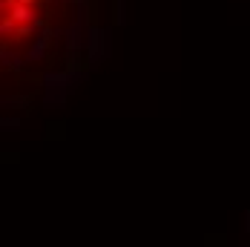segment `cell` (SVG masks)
<instances>
[{
	"mask_svg": "<svg viewBox=\"0 0 250 247\" xmlns=\"http://www.w3.org/2000/svg\"><path fill=\"white\" fill-rule=\"evenodd\" d=\"M18 3H26V6H35V0H18Z\"/></svg>",
	"mask_w": 250,
	"mask_h": 247,
	"instance_id": "obj_4",
	"label": "cell"
},
{
	"mask_svg": "<svg viewBox=\"0 0 250 247\" xmlns=\"http://www.w3.org/2000/svg\"><path fill=\"white\" fill-rule=\"evenodd\" d=\"M0 126H18V121H0Z\"/></svg>",
	"mask_w": 250,
	"mask_h": 247,
	"instance_id": "obj_3",
	"label": "cell"
},
{
	"mask_svg": "<svg viewBox=\"0 0 250 247\" xmlns=\"http://www.w3.org/2000/svg\"><path fill=\"white\" fill-rule=\"evenodd\" d=\"M6 18H9L15 26H21V29H23V26H35V21H38V12H35V6H26V3L12 0V6H9Z\"/></svg>",
	"mask_w": 250,
	"mask_h": 247,
	"instance_id": "obj_1",
	"label": "cell"
},
{
	"mask_svg": "<svg viewBox=\"0 0 250 247\" xmlns=\"http://www.w3.org/2000/svg\"><path fill=\"white\" fill-rule=\"evenodd\" d=\"M15 32H18V26L3 15V18H0V38H9V35H15Z\"/></svg>",
	"mask_w": 250,
	"mask_h": 247,
	"instance_id": "obj_2",
	"label": "cell"
}]
</instances>
